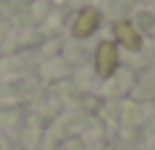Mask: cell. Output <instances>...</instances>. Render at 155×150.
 <instances>
[{"instance_id":"1","label":"cell","mask_w":155,"mask_h":150,"mask_svg":"<svg viewBox=\"0 0 155 150\" xmlns=\"http://www.w3.org/2000/svg\"><path fill=\"white\" fill-rule=\"evenodd\" d=\"M95 69H98L101 78H109L118 69V46L112 40H104L95 52Z\"/></svg>"},{"instance_id":"2","label":"cell","mask_w":155,"mask_h":150,"mask_svg":"<svg viewBox=\"0 0 155 150\" xmlns=\"http://www.w3.org/2000/svg\"><path fill=\"white\" fill-rule=\"evenodd\" d=\"M115 40L124 46V49H129V52H138L141 46H144L141 32H138L129 20H118V23H115Z\"/></svg>"},{"instance_id":"3","label":"cell","mask_w":155,"mask_h":150,"mask_svg":"<svg viewBox=\"0 0 155 150\" xmlns=\"http://www.w3.org/2000/svg\"><path fill=\"white\" fill-rule=\"evenodd\" d=\"M98 23H101V12L89 6V9H83L81 15L75 17V23H72V35L83 40V38H89V35L98 29Z\"/></svg>"}]
</instances>
